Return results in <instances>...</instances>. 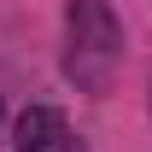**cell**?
I'll use <instances>...</instances> for the list:
<instances>
[{
	"instance_id": "6da1fadb",
	"label": "cell",
	"mask_w": 152,
	"mask_h": 152,
	"mask_svg": "<svg viewBox=\"0 0 152 152\" xmlns=\"http://www.w3.org/2000/svg\"><path fill=\"white\" fill-rule=\"evenodd\" d=\"M123 53V29H117L105 0H70V76L99 88L111 58Z\"/></svg>"
},
{
	"instance_id": "7a4b0ae2",
	"label": "cell",
	"mask_w": 152,
	"mask_h": 152,
	"mask_svg": "<svg viewBox=\"0 0 152 152\" xmlns=\"http://www.w3.org/2000/svg\"><path fill=\"white\" fill-rule=\"evenodd\" d=\"M12 152H70V129L53 105H29L12 129Z\"/></svg>"
}]
</instances>
